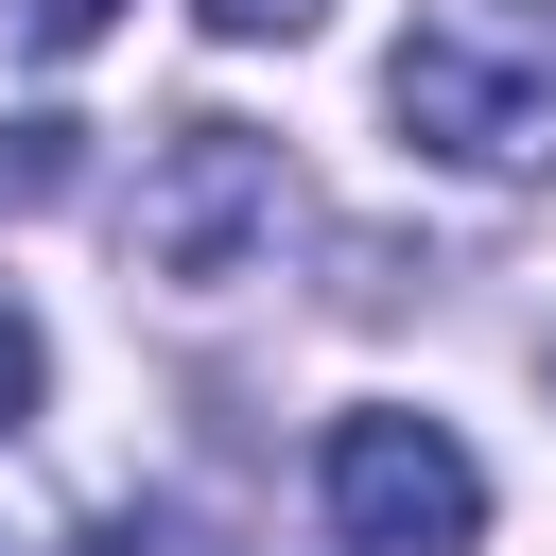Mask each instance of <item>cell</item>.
<instances>
[{"label": "cell", "mask_w": 556, "mask_h": 556, "mask_svg": "<svg viewBox=\"0 0 556 556\" xmlns=\"http://www.w3.org/2000/svg\"><path fill=\"white\" fill-rule=\"evenodd\" d=\"M0 556H17V539H0Z\"/></svg>", "instance_id": "cell-7"}, {"label": "cell", "mask_w": 556, "mask_h": 556, "mask_svg": "<svg viewBox=\"0 0 556 556\" xmlns=\"http://www.w3.org/2000/svg\"><path fill=\"white\" fill-rule=\"evenodd\" d=\"M35 382H52V348H35V313H0V434L35 417Z\"/></svg>", "instance_id": "cell-4"}, {"label": "cell", "mask_w": 556, "mask_h": 556, "mask_svg": "<svg viewBox=\"0 0 556 556\" xmlns=\"http://www.w3.org/2000/svg\"><path fill=\"white\" fill-rule=\"evenodd\" d=\"M243 243H278V139H243V122H174L156 174H139V261L208 295V278H243Z\"/></svg>", "instance_id": "cell-3"}, {"label": "cell", "mask_w": 556, "mask_h": 556, "mask_svg": "<svg viewBox=\"0 0 556 556\" xmlns=\"http://www.w3.org/2000/svg\"><path fill=\"white\" fill-rule=\"evenodd\" d=\"M104 17H122V0H17V35H35V52H87Z\"/></svg>", "instance_id": "cell-5"}, {"label": "cell", "mask_w": 556, "mask_h": 556, "mask_svg": "<svg viewBox=\"0 0 556 556\" xmlns=\"http://www.w3.org/2000/svg\"><path fill=\"white\" fill-rule=\"evenodd\" d=\"M208 35H313V0H208Z\"/></svg>", "instance_id": "cell-6"}, {"label": "cell", "mask_w": 556, "mask_h": 556, "mask_svg": "<svg viewBox=\"0 0 556 556\" xmlns=\"http://www.w3.org/2000/svg\"><path fill=\"white\" fill-rule=\"evenodd\" d=\"M400 139L452 156V174H521L556 156V0H434L382 70Z\"/></svg>", "instance_id": "cell-1"}, {"label": "cell", "mask_w": 556, "mask_h": 556, "mask_svg": "<svg viewBox=\"0 0 556 556\" xmlns=\"http://www.w3.org/2000/svg\"><path fill=\"white\" fill-rule=\"evenodd\" d=\"M330 521L348 556H469L486 469L452 452V417H330Z\"/></svg>", "instance_id": "cell-2"}]
</instances>
